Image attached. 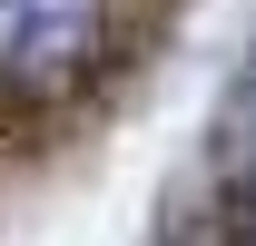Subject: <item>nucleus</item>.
Returning a JSON list of instances; mask_svg holds the SVG:
<instances>
[{"instance_id": "nucleus-1", "label": "nucleus", "mask_w": 256, "mask_h": 246, "mask_svg": "<svg viewBox=\"0 0 256 246\" xmlns=\"http://www.w3.org/2000/svg\"><path fill=\"white\" fill-rule=\"evenodd\" d=\"M98 50V0H0V79H69Z\"/></svg>"}]
</instances>
